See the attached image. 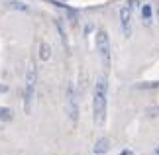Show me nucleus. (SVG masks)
Returning <instances> with one entry per match:
<instances>
[{
	"instance_id": "obj_4",
	"label": "nucleus",
	"mask_w": 159,
	"mask_h": 155,
	"mask_svg": "<svg viewBox=\"0 0 159 155\" xmlns=\"http://www.w3.org/2000/svg\"><path fill=\"white\" fill-rule=\"evenodd\" d=\"M132 4H134V0L130 4H126V6H122V10H120V24H122V30H124V35L128 38L130 35V20H132Z\"/></svg>"
},
{
	"instance_id": "obj_7",
	"label": "nucleus",
	"mask_w": 159,
	"mask_h": 155,
	"mask_svg": "<svg viewBox=\"0 0 159 155\" xmlns=\"http://www.w3.org/2000/svg\"><path fill=\"white\" fill-rule=\"evenodd\" d=\"M39 57H41V61H47L51 57V47L45 41H41V45H39Z\"/></svg>"
},
{
	"instance_id": "obj_1",
	"label": "nucleus",
	"mask_w": 159,
	"mask_h": 155,
	"mask_svg": "<svg viewBox=\"0 0 159 155\" xmlns=\"http://www.w3.org/2000/svg\"><path fill=\"white\" fill-rule=\"evenodd\" d=\"M106 94H108V83L104 77H100L94 84V96H93V114L96 126H102L106 120Z\"/></svg>"
},
{
	"instance_id": "obj_12",
	"label": "nucleus",
	"mask_w": 159,
	"mask_h": 155,
	"mask_svg": "<svg viewBox=\"0 0 159 155\" xmlns=\"http://www.w3.org/2000/svg\"><path fill=\"white\" fill-rule=\"evenodd\" d=\"M155 153H157V155H159V147H157V149H155Z\"/></svg>"
},
{
	"instance_id": "obj_6",
	"label": "nucleus",
	"mask_w": 159,
	"mask_h": 155,
	"mask_svg": "<svg viewBox=\"0 0 159 155\" xmlns=\"http://www.w3.org/2000/svg\"><path fill=\"white\" fill-rule=\"evenodd\" d=\"M108 149H110V141H108L106 138H100V139L94 144V153H96V155H102V153H106Z\"/></svg>"
},
{
	"instance_id": "obj_5",
	"label": "nucleus",
	"mask_w": 159,
	"mask_h": 155,
	"mask_svg": "<svg viewBox=\"0 0 159 155\" xmlns=\"http://www.w3.org/2000/svg\"><path fill=\"white\" fill-rule=\"evenodd\" d=\"M67 112H69L71 116V120L73 122H77V112H79V108H77V98H75V90H73V86L69 84V89H67Z\"/></svg>"
},
{
	"instance_id": "obj_11",
	"label": "nucleus",
	"mask_w": 159,
	"mask_h": 155,
	"mask_svg": "<svg viewBox=\"0 0 159 155\" xmlns=\"http://www.w3.org/2000/svg\"><path fill=\"white\" fill-rule=\"evenodd\" d=\"M6 90H8V86H6V84H0V94H2V92H6Z\"/></svg>"
},
{
	"instance_id": "obj_10",
	"label": "nucleus",
	"mask_w": 159,
	"mask_h": 155,
	"mask_svg": "<svg viewBox=\"0 0 159 155\" xmlns=\"http://www.w3.org/2000/svg\"><path fill=\"white\" fill-rule=\"evenodd\" d=\"M142 18H143V20H149V18H151V6H149V4H143V8H142Z\"/></svg>"
},
{
	"instance_id": "obj_9",
	"label": "nucleus",
	"mask_w": 159,
	"mask_h": 155,
	"mask_svg": "<svg viewBox=\"0 0 159 155\" xmlns=\"http://www.w3.org/2000/svg\"><path fill=\"white\" fill-rule=\"evenodd\" d=\"M8 8H14V10H24V12H26V10H28V6H26V4H22V2H18V0H12V2H8Z\"/></svg>"
},
{
	"instance_id": "obj_8",
	"label": "nucleus",
	"mask_w": 159,
	"mask_h": 155,
	"mask_svg": "<svg viewBox=\"0 0 159 155\" xmlns=\"http://www.w3.org/2000/svg\"><path fill=\"white\" fill-rule=\"evenodd\" d=\"M0 120H4V122L12 120V110H10V108H4V106H0Z\"/></svg>"
},
{
	"instance_id": "obj_3",
	"label": "nucleus",
	"mask_w": 159,
	"mask_h": 155,
	"mask_svg": "<svg viewBox=\"0 0 159 155\" xmlns=\"http://www.w3.org/2000/svg\"><path fill=\"white\" fill-rule=\"evenodd\" d=\"M96 49L100 53V61L104 65V69H108L110 67V39L104 30H98V34H96Z\"/></svg>"
},
{
	"instance_id": "obj_2",
	"label": "nucleus",
	"mask_w": 159,
	"mask_h": 155,
	"mask_svg": "<svg viewBox=\"0 0 159 155\" xmlns=\"http://www.w3.org/2000/svg\"><path fill=\"white\" fill-rule=\"evenodd\" d=\"M35 79H38V73H35V65L30 63L28 71H26V90H24V108L26 112L32 110V102H34V92H35Z\"/></svg>"
}]
</instances>
